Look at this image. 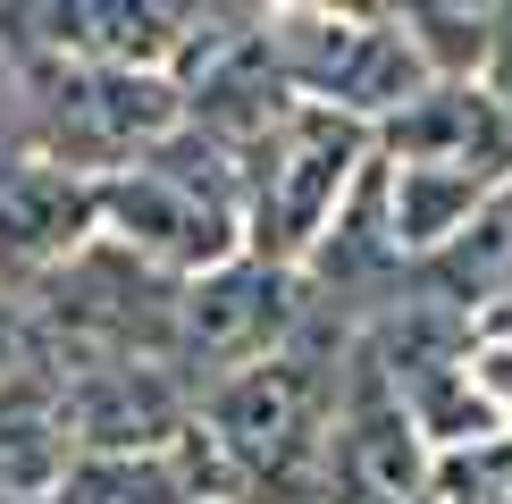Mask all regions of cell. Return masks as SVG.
Masks as SVG:
<instances>
[{"mask_svg":"<svg viewBox=\"0 0 512 504\" xmlns=\"http://www.w3.org/2000/svg\"><path fill=\"white\" fill-rule=\"evenodd\" d=\"M269 59L294 101H319L336 118H361L378 135L403 101L429 93L403 9H269Z\"/></svg>","mask_w":512,"mask_h":504,"instance_id":"1","label":"cell"},{"mask_svg":"<svg viewBox=\"0 0 512 504\" xmlns=\"http://www.w3.org/2000/svg\"><path fill=\"white\" fill-rule=\"evenodd\" d=\"M370 160H378V135L361 118L294 101L286 126L252 160V252L277 261V269H303L328 244V227L345 219V202H353V185H361Z\"/></svg>","mask_w":512,"mask_h":504,"instance_id":"2","label":"cell"},{"mask_svg":"<svg viewBox=\"0 0 512 504\" xmlns=\"http://www.w3.org/2000/svg\"><path fill=\"white\" fill-rule=\"evenodd\" d=\"M303 320H311V278L303 269L236 252V261H219V269L177 286V303H168V370L202 395L219 378L286 353L303 336Z\"/></svg>","mask_w":512,"mask_h":504,"instance_id":"3","label":"cell"},{"mask_svg":"<svg viewBox=\"0 0 512 504\" xmlns=\"http://www.w3.org/2000/svg\"><path fill=\"white\" fill-rule=\"evenodd\" d=\"M93 244H101V177L51 152L0 160V294L68 278Z\"/></svg>","mask_w":512,"mask_h":504,"instance_id":"4","label":"cell"},{"mask_svg":"<svg viewBox=\"0 0 512 504\" xmlns=\"http://www.w3.org/2000/svg\"><path fill=\"white\" fill-rule=\"evenodd\" d=\"M68 378V420H76V454H168L194 429L202 395L185 387L168 362L118 353V362H76Z\"/></svg>","mask_w":512,"mask_h":504,"instance_id":"5","label":"cell"},{"mask_svg":"<svg viewBox=\"0 0 512 504\" xmlns=\"http://www.w3.org/2000/svg\"><path fill=\"white\" fill-rule=\"evenodd\" d=\"M378 152L512 185V126H504L496 101H487V84H429L420 101H403V110L378 126Z\"/></svg>","mask_w":512,"mask_h":504,"instance_id":"6","label":"cell"},{"mask_svg":"<svg viewBox=\"0 0 512 504\" xmlns=\"http://www.w3.org/2000/svg\"><path fill=\"white\" fill-rule=\"evenodd\" d=\"M76 462V420H68V378L42 353L0 387V504L9 496H59Z\"/></svg>","mask_w":512,"mask_h":504,"instance_id":"7","label":"cell"},{"mask_svg":"<svg viewBox=\"0 0 512 504\" xmlns=\"http://www.w3.org/2000/svg\"><path fill=\"white\" fill-rule=\"evenodd\" d=\"M378 177H387V236L403 252V269L437 261L487 210V194H504L487 177H454V168H420V160H387V152H378Z\"/></svg>","mask_w":512,"mask_h":504,"instance_id":"8","label":"cell"},{"mask_svg":"<svg viewBox=\"0 0 512 504\" xmlns=\"http://www.w3.org/2000/svg\"><path fill=\"white\" fill-rule=\"evenodd\" d=\"M496 26H504V9H437V0L403 9V34H412L429 84H479L487 59H496Z\"/></svg>","mask_w":512,"mask_h":504,"instance_id":"9","label":"cell"},{"mask_svg":"<svg viewBox=\"0 0 512 504\" xmlns=\"http://www.w3.org/2000/svg\"><path fill=\"white\" fill-rule=\"evenodd\" d=\"M59 504H194V488L168 454H76Z\"/></svg>","mask_w":512,"mask_h":504,"instance_id":"10","label":"cell"},{"mask_svg":"<svg viewBox=\"0 0 512 504\" xmlns=\"http://www.w3.org/2000/svg\"><path fill=\"white\" fill-rule=\"evenodd\" d=\"M487 101L504 110V126H512V9H504V26H496V59H487Z\"/></svg>","mask_w":512,"mask_h":504,"instance_id":"11","label":"cell"},{"mask_svg":"<svg viewBox=\"0 0 512 504\" xmlns=\"http://www.w3.org/2000/svg\"><path fill=\"white\" fill-rule=\"evenodd\" d=\"M26 353H34V345H26V320H17V303L0 294V387H9V378L26 370Z\"/></svg>","mask_w":512,"mask_h":504,"instance_id":"12","label":"cell"},{"mask_svg":"<svg viewBox=\"0 0 512 504\" xmlns=\"http://www.w3.org/2000/svg\"><path fill=\"white\" fill-rule=\"evenodd\" d=\"M9 504H59V496H9Z\"/></svg>","mask_w":512,"mask_h":504,"instance_id":"13","label":"cell"}]
</instances>
